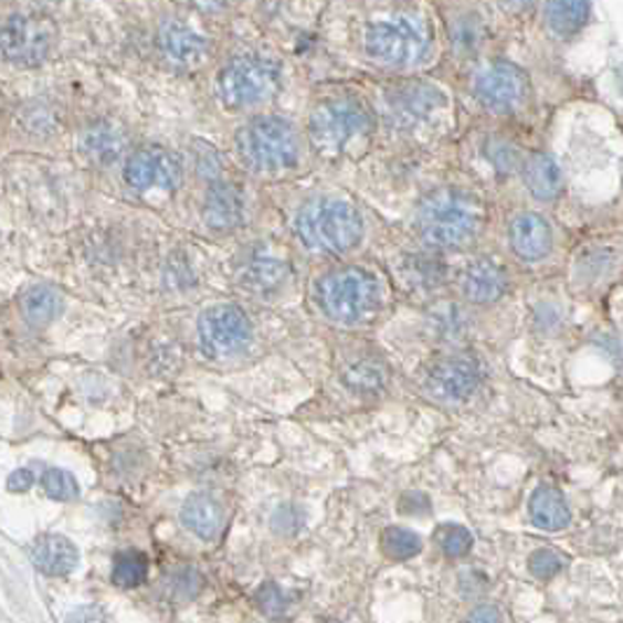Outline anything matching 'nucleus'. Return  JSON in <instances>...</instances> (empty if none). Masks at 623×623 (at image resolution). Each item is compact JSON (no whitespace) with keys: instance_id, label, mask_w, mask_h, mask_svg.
<instances>
[{"instance_id":"obj_28","label":"nucleus","mask_w":623,"mask_h":623,"mask_svg":"<svg viewBox=\"0 0 623 623\" xmlns=\"http://www.w3.org/2000/svg\"><path fill=\"white\" fill-rule=\"evenodd\" d=\"M382 551L384 556L394 558V560L415 558L422 551V537L413 530L392 525V528H387L382 532Z\"/></svg>"},{"instance_id":"obj_23","label":"nucleus","mask_w":623,"mask_h":623,"mask_svg":"<svg viewBox=\"0 0 623 623\" xmlns=\"http://www.w3.org/2000/svg\"><path fill=\"white\" fill-rule=\"evenodd\" d=\"M387 380L389 368L376 357H359L349 361L342 373L345 387L352 389L355 394H378L387 387Z\"/></svg>"},{"instance_id":"obj_7","label":"nucleus","mask_w":623,"mask_h":623,"mask_svg":"<svg viewBox=\"0 0 623 623\" xmlns=\"http://www.w3.org/2000/svg\"><path fill=\"white\" fill-rule=\"evenodd\" d=\"M279 89V66L263 56L230 62L219 77V96L230 108H251L270 102Z\"/></svg>"},{"instance_id":"obj_13","label":"nucleus","mask_w":623,"mask_h":623,"mask_svg":"<svg viewBox=\"0 0 623 623\" xmlns=\"http://www.w3.org/2000/svg\"><path fill=\"white\" fill-rule=\"evenodd\" d=\"M506 288H509V275H506V267L495 258L478 256L466 263L462 272V291L472 303H497L506 294Z\"/></svg>"},{"instance_id":"obj_16","label":"nucleus","mask_w":623,"mask_h":623,"mask_svg":"<svg viewBox=\"0 0 623 623\" xmlns=\"http://www.w3.org/2000/svg\"><path fill=\"white\" fill-rule=\"evenodd\" d=\"M29 556L33 568L47 577H66L77 568V562H81V553H77L75 543L64 535L38 537L31 543Z\"/></svg>"},{"instance_id":"obj_10","label":"nucleus","mask_w":623,"mask_h":623,"mask_svg":"<svg viewBox=\"0 0 623 623\" xmlns=\"http://www.w3.org/2000/svg\"><path fill=\"white\" fill-rule=\"evenodd\" d=\"M52 45V29L45 19L12 14L0 27V54L19 66L41 64Z\"/></svg>"},{"instance_id":"obj_24","label":"nucleus","mask_w":623,"mask_h":623,"mask_svg":"<svg viewBox=\"0 0 623 623\" xmlns=\"http://www.w3.org/2000/svg\"><path fill=\"white\" fill-rule=\"evenodd\" d=\"M543 19L556 38L577 35L591 19V6L581 0H568V3H547L543 6Z\"/></svg>"},{"instance_id":"obj_11","label":"nucleus","mask_w":623,"mask_h":623,"mask_svg":"<svg viewBox=\"0 0 623 623\" xmlns=\"http://www.w3.org/2000/svg\"><path fill=\"white\" fill-rule=\"evenodd\" d=\"M125 181L134 190L146 192L160 188L167 192L179 190L183 183V162L177 152L150 146L131 152L125 162Z\"/></svg>"},{"instance_id":"obj_29","label":"nucleus","mask_w":623,"mask_h":623,"mask_svg":"<svg viewBox=\"0 0 623 623\" xmlns=\"http://www.w3.org/2000/svg\"><path fill=\"white\" fill-rule=\"evenodd\" d=\"M43 490L54 501H73L81 495V485L66 469H47L43 474Z\"/></svg>"},{"instance_id":"obj_27","label":"nucleus","mask_w":623,"mask_h":623,"mask_svg":"<svg viewBox=\"0 0 623 623\" xmlns=\"http://www.w3.org/2000/svg\"><path fill=\"white\" fill-rule=\"evenodd\" d=\"M148 577V558L141 551H123L113 562V583L120 589L141 587Z\"/></svg>"},{"instance_id":"obj_18","label":"nucleus","mask_w":623,"mask_h":623,"mask_svg":"<svg viewBox=\"0 0 623 623\" xmlns=\"http://www.w3.org/2000/svg\"><path fill=\"white\" fill-rule=\"evenodd\" d=\"M522 183L535 200H556L562 190V171L549 152H532L522 162Z\"/></svg>"},{"instance_id":"obj_4","label":"nucleus","mask_w":623,"mask_h":623,"mask_svg":"<svg viewBox=\"0 0 623 623\" xmlns=\"http://www.w3.org/2000/svg\"><path fill=\"white\" fill-rule=\"evenodd\" d=\"M432 29L422 17L397 14L368 24L363 33V47L368 56L384 66L408 68L430 60Z\"/></svg>"},{"instance_id":"obj_30","label":"nucleus","mask_w":623,"mask_h":623,"mask_svg":"<svg viewBox=\"0 0 623 623\" xmlns=\"http://www.w3.org/2000/svg\"><path fill=\"white\" fill-rule=\"evenodd\" d=\"M439 543L447 558H462L472 551L474 537L462 525H445L439 532Z\"/></svg>"},{"instance_id":"obj_9","label":"nucleus","mask_w":623,"mask_h":623,"mask_svg":"<svg viewBox=\"0 0 623 623\" xmlns=\"http://www.w3.org/2000/svg\"><path fill=\"white\" fill-rule=\"evenodd\" d=\"M530 83L518 66L509 62H493L483 66L474 81V94L481 106L490 113H511L528 99Z\"/></svg>"},{"instance_id":"obj_33","label":"nucleus","mask_w":623,"mask_h":623,"mask_svg":"<svg viewBox=\"0 0 623 623\" xmlns=\"http://www.w3.org/2000/svg\"><path fill=\"white\" fill-rule=\"evenodd\" d=\"M453 45H455V52H472L474 47H478V41H481V35H478V29L476 24H457L453 29Z\"/></svg>"},{"instance_id":"obj_3","label":"nucleus","mask_w":623,"mask_h":623,"mask_svg":"<svg viewBox=\"0 0 623 623\" xmlns=\"http://www.w3.org/2000/svg\"><path fill=\"white\" fill-rule=\"evenodd\" d=\"M317 303L330 321L355 326L376 315L382 286L373 272L363 267H338L317 282Z\"/></svg>"},{"instance_id":"obj_17","label":"nucleus","mask_w":623,"mask_h":623,"mask_svg":"<svg viewBox=\"0 0 623 623\" xmlns=\"http://www.w3.org/2000/svg\"><path fill=\"white\" fill-rule=\"evenodd\" d=\"M244 219L242 190L232 183H213L204 198V223L213 232L235 230Z\"/></svg>"},{"instance_id":"obj_26","label":"nucleus","mask_w":623,"mask_h":623,"mask_svg":"<svg viewBox=\"0 0 623 623\" xmlns=\"http://www.w3.org/2000/svg\"><path fill=\"white\" fill-rule=\"evenodd\" d=\"M60 312L62 298L52 286H33L22 296V315L35 328L52 324L60 317Z\"/></svg>"},{"instance_id":"obj_21","label":"nucleus","mask_w":623,"mask_h":623,"mask_svg":"<svg viewBox=\"0 0 623 623\" xmlns=\"http://www.w3.org/2000/svg\"><path fill=\"white\" fill-rule=\"evenodd\" d=\"M181 520L194 537L209 541L223 528V509L211 495L194 493L183 504Z\"/></svg>"},{"instance_id":"obj_35","label":"nucleus","mask_w":623,"mask_h":623,"mask_svg":"<svg viewBox=\"0 0 623 623\" xmlns=\"http://www.w3.org/2000/svg\"><path fill=\"white\" fill-rule=\"evenodd\" d=\"M33 485V474L29 469H17L8 478V490L12 493H27Z\"/></svg>"},{"instance_id":"obj_2","label":"nucleus","mask_w":623,"mask_h":623,"mask_svg":"<svg viewBox=\"0 0 623 623\" xmlns=\"http://www.w3.org/2000/svg\"><path fill=\"white\" fill-rule=\"evenodd\" d=\"M296 232L307 251L338 256L361 242L363 219L349 202L321 198L307 202L298 211Z\"/></svg>"},{"instance_id":"obj_12","label":"nucleus","mask_w":623,"mask_h":623,"mask_svg":"<svg viewBox=\"0 0 623 623\" xmlns=\"http://www.w3.org/2000/svg\"><path fill=\"white\" fill-rule=\"evenodd\" d=\"M483 373L472 357H443L424 373L426 394L443 403H462L472 399L481 387Z\"/></svg>"},{"instance_id":"obj_1","label":"nucleus","mask_w":623,"mask_h":623,"mask_svg":"<svg viewBox=\"0 0 623 623\" xmlns=\"http://www.w3.org/2000/svg\"><path fill=\"white\" fill-rule=\"evenodd\" d=\"M483 221L485 213L476 194L460 188H441L420 202L415 232L430 246L457 249L478 235Z\"/></svg>"},{"instance_id":"obj_22","label":"nucleus","mask_w":623,"mask_h":623,"mask_svg":"<svg viewBox=\"0 0 623 623\" xmlns=\"http://www.w3.org/2000/svg\"><path fill=\"white\" fill-rule=\"evenodd\" d=\"M288 267L270 256H253L244 270H242V284L251 291V294L270 296L277 294V291L286 284Z\"/></svg>"},{"instance_id":"obj_5","label":"nucleus","mask_w":623,"mask_h":623,"mask_svg":"<svg viewBox=\"0 0 623 623\" xmlns=\"http://www.w3.org/2000/svg\"><path fill=\"white\" fill-rule=\"evenodd\" d=\"M242 162L261 173H277L296 167L300 158V139L294 125L272 115L249 120L235 136Z\"/></svg>"},{"instance_id":"obj_8","label":"nucleus","mask_w":623,"mask_h":623,"mask_svg":"<svg viewBox=\"0 0 623 623\" xmlns=\"http://www.w3.org/2000/svg\"><path fill=\"white\" fill-rule=\"evenodd\" d=\"M198 338L207 357L232 359L251 345L253 326L240 305L219 303L207 307L200 315Z\"/></svg>"},{"instance_id":"obj_19","label":"nucleus","mask_w":623,"mask_h":623,"mask_svg":"<svg viewBox=\"0 0 623 623\" xmlns=\"http://www.w3.org/2000/svg\"><path fill=\"white\" fill-rule=\"evenodd\" d=\"M160 47L173 64L181 66L200 64L207 54L204 35L181 22L165 24V29L160 31Z\"/></svg>"},{"instance_id":"obj_15","label":"nucleus","mask_w":623,"mask_h":623,"mask_svg":"<svg viewBox=\"0 0 623 623\" xmlns=\"http://www.w3.org/2000/svg\"><path fill=\"white\" fill-rule=\"evenodd\" d=\"M445 104V94L430 83H403L389 92V108L401 123H424Z\"/></svg>"},{"instance_id":"obj_31","label":"nucleus","mask_w":623,"mask_h":623,"mask_svg":"<svg viewBox=\"0 0 623 623\" xmlns=\"http://www.w3.org/2000/svg\"><path fill=\"white\" fill-rule=\"evenodd\" d=\"M530 564V574L537 579H553L562 568H564V558L558 551L551 549H539L530 556L528 560Z\"/></svg>"},{"instance_id":"obj_20","label":"nucleus","mask_w":623,"mask_h":623,"mask_svg":"<svg viewBox=\"0 0 623 623\" xmlns=\"http://www.w3.org/2000/svg\"><path fill=\"white\" fill-rule=\"evenodd\" d=\"M530 518L537 528L547 532H560L572 522V511L568 499L562 497L558 488L551 485H541L530 497Z\"/></svg>"},{"instance_id":"obj_14","label":"nucleus","mask_w":623,"mask_h":623,"mask_svg":"<svg viewBox=\"0 0 623 623\" xmlns=\"http://www.w3.org/2000/svg\"><path fill=\"white\" fill-rule=\"evenodd\" d=\"M509 246L522 261H541L553 246V230L541 213L522 211L509 223Z\"/></svg>"},{"instance_id":"obj_34","label":"nucleus","mask_w":623,"mask_h":623,"mask_svg":"<svg viewBox=\"0 0 623 623\" xmlns=\"http://www.w3.org/2000/svg\"><path fill=\"white\" fill-rule=\"evenodd\" d=\"M464 623H501V612L495 605H478L464 619Z\"/></svg>"},{"instance_id":"obj_6","label":"nucleus","mask_w":623,"mask_h":623,"mask_svg":"<svg viewBox=\"0 0 623 623\" xmlns=\"http://www.w3.org/2000/svg\"><path fill=\"white\" fill-rule=\"evenodd\" d=\"M373 127L371 113L355 96L321 102L309 118V134L321 150H342Z\"/></svg>"},{"instance_id":"obj_32","label":"nucleus","mask_w":623,"mask_h":623,"mask_svg":"<svg viewBox=\"0 0 623 623\" xmlns=\"http://www.w3.org/2000/svg\"><path fill=\"white\" fill-rule=\"evenodd\" d=\"M485 155H488V160L495 165V169H501V171H511L518 162L516 148L509 144H501V141H493L485 146Z\"/></svg>"},{"instance_id":"obj_36","label":"nucleus","mask_w":623,"mask_h":623,"mask_svg":"<svg viewBox=\"0 0 623 623\" xmlns=\"http://www.w3.org/2000/svg\"><path fill=\"white\" fill-rule=\"evenodd\" d=\"M87 612H89V608H83V610L73 612V614L68 616V621H66V623H102L99 612L92 610V616H87Z\"/></svg>"},{"instance_id":"obj_25","label":"nucleus","mask_w":623,"mask_h":623,"mask_svg":"<svg viewBox=\"0 0 623 623\" xmlns=\"http://www.w3.org/2000/svg\"><path fill=\"white\" fill-rule=\"evenodd\" d=\"M81 146L89 155V160L99 162V165H113V162H118V158L123 155L125 139L115 127L99 123V125L85 129Z\"/></svg>"}]
</instances>
